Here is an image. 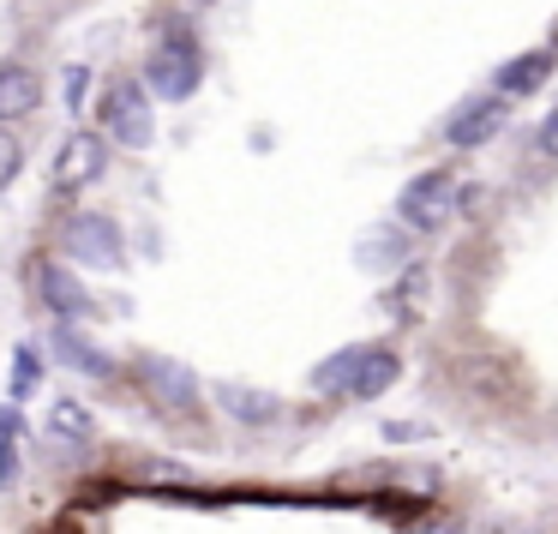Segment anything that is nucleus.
I'll return each instance as SVG.
<instances>
[{"instance_id":"16","label":"nucleus","mask_w":558,"mask_h":534,"mask_svg":"<svg viewBox=\"0 0 558 534\" xmlns=\"http://www.w3.org/2000/svg\"><path fill=\"white\" fill-rule=\"evenodd\" d=\"M19 438H25V421H19V409L7 402V409H0V493L19 486V469H25V462H19Z\"/></svg>"},{"instance_id":"10","label":"nucleus","mask_w":558,"mask_h":534,"mask_svg":"<svg viewBox=\"0 0 558 534\" xmlns=\"http://www.w3.org/2000/svg\"><path fill=\"white\" fill-rule=\"evenodd\" d=\"M210 397H217L222 414H229V421H241V426H277V421H282V402L270 397V390H253V385H234V378H222Z\"/></svg>"},{"instance_id":"1","label":"nucleus","mask_w":558,"mask_h":534,"mask_svg":"<svg viewBox=\"0 0 558 534\" xmlns=\"http://www.w3.org/2000/svg\"><path fill=\"white\" fill-rule=\"evenodd\" d=\"M145 85H150V97H162V102H186L205 85V54H198V37L186 31L181 13H169V25H162V43L145 61Z\"/></svg>"},{"instance_id":"19","label":"nucleus","mask_w":558,"mask_h":534,"mask_svg":"<svg viewBox=\"0 0 558 534\" xmlns=\"http://www.w3.org/2000/svg\"><path fill=\"white\" fill-rule=\"evenodd\" d=\"M19 174H25V145H19V138L7 133V126H0V193H7V186H13Z\"/></svg>"},{"instance_id":"8","label":"nucleus","mask_w":558,"mask_h":534,"mask_svg":"<svg viewBox=\"0 0 558 534\" xmlns=\"http://www.w3.org/2000/svg\"><path fill=\"white\" fill-rule=\"evenodd\" d=\"M505 121H510V102L505 97H474V102H462V109L450 114L445 138H450V145H462V150H474V145H486V138L505 133Z\"/></svg>"},{"instance_id":"12","label":"nucleus","mask_w":558,"mask_h":534,"mask_svg":"<svg viewBox=\"0 0 558 534\" xmlns=\"http://www.w3.org/2000/svg\"><path fill=\"white\" fill-rule=\"evenodd\" d=\"M397 354L390 349H378V342H366V354H361V366H354V378H349V390L342 397H354V402H373V397H385L390 385H397Z\"/></svg>"},{"instance_id":"15","label":"nucleus","mask_w":558,"mask_h":534,"mask_svg":"<svg viewBox=\"0 0 558 534\" xmlns=\"http://www.w3.org/2000/svg\"><path fill=\"white\" fill-rule=\"evenodd\" d=\"M402 258H409V241H402L397 229H373L361 241V270H378V277H385V270H397Z\"/></svg>"},{"instance_id":"2","label":"nucleus","mask_w":558,"mask_h":534,"mask_svg":"<svg viewBox=\"0 0 558 534\" xmlns=\"http://www.w3.org/2000/svg\"><path fill=\"white\" fill-rule=\"evenodd\" d=\"M61 253L78 258V265H90V270H121L126 265V229L109 210H78L61 229Z\"/></svg>"},{"instance_id":"13","label":"nucleus","mask_w":558,"mask_h":534,"mask_svg":"<svg viewBox=\"0 0 558 534\" xmlns=\"http://www.w3.org/2000/svg\"><path fill=\"white\" fill-rule=\"evenodd\" d=\"M49 438H61V445H90V438H97V414L78 397H54L49 402Z\"/></svg>"},{"instance_id":"5","label":"nucleus","mask_w":558,"mask_h":534,"mask_svg":"<svg viewBox=\"0 0 558 534\" xmlns=\"http://www.w3.org/2000/svg\"><path fill=\"white\" fill-rule=\"evenodd\" d=\"M457 205H462V181H457V169H426V174H414V181L402 186L397 217L409 222V229H438V222H445Z\"/></svg>"},{"instance_id":"7","label":"nucleus","mask_w":558,"mask_h":534,"mask_svg":"<svg viewBox=\"0 0 558 534\" xmlns=\"http://www.w3.org/2000/svg\"><path fill=\"white\" fill-rule=\"evenodd\" d=\"M37 301L49 306L54 325H78V318L97 313V294H90L85 282L61 265V258H43V265H37Z\"/></svg>"},{"instance_id":"14","label":"nucleus","mask_w":558,"mask_h":534,"mask_svg":"<svg viewBox=\"0 0 558 534\" xmlns=\"http://www.w3.org/2000/svg\"><path fill=\"white\" fill-rule=\"evenodd\" d=\"M546 73H553V54L546 49H534V54H517V61L498 73V97H529V90H541L546 85Z\"/></svg>"},{"instance_id":"18","label":"nucleus","mask_w":558,"mask_h":534,"mask_svg":"<svg viewBox=\"0 0 558 534\" xmlns=\"http://www.w3.org/2000/svg\"><path fill=\"white\" fill-rule=\"evenodd\" d=\"M37 378H43V349L37 342H19V354H13V402H25L31 390H37Z\"/></svg>"},{"instance_id":"17","label":"nucleus","mask_w":558,"mask_h":534,"mask_svg":"<svg viewBox=\"0 0 558 534\" xmlns=\"http://www.w3.org/2000/svg\"><path fill=\"white\" fill-rule=\"evenodd\" d=\"M361 354H366V342H354V349L330 354L325 366H313V390H330V397H342V390H349V378H354V366H361Z\"/></svg>"},{"instance_id":"4","label":"nucleus","mask_w":558,"mask_h":534,"mask_svg":"<svg viewBox=\"0 0 558 534\" xmlns=\"http://www.w3.org/2000/svg\"><path fill=\"white\" fill-rule=\"evenodd\" d=\"M133 378L145 385V397L157 402L162 414H198L205 409V390H198V378H193V366H181L174 354H133Z\"/></svg>"},{"instance_id":"20","label":"nucleus","mask_w":558,"mask_h":534,"mask_svg":"<svg viewBox=\"0 0 558 534\" xmlns=\"http://www.w3.org/2000/svg\"><path fill=\"white\" fill-rule=\"evenodd\" d=\"M85 85H90V73H85V66H73V73H66V102H73V109L85 102Z\"/></svg>"},{"instance_id":"3","label":"nucleus","mask_w":558,"mask_h":534,"mask_svg":"<svg viewBox=\"0 0 558 534\" xmlns=\"http://www.w3.org/2000/svg\"><path fill=\"white\" fill-rule=\"evenodd\" d=\"M97 114H102V138H114V145H126V150H145L150 138H157L150 90H145V85H133V78H114V85L102 90Z\"/></svg>"},{"instance_id":"9","label":"nucleus","mask_w":558,"mask_h":534,"mask_svg":"<svg viewBox=\"0 0 558 534\" xmlns=\"http://www.w3.org/2000/svg\"><path fill=\"white\" fill-rule=\"evenodd\" d=\"M49 354L61 366H73V373H85V378H109L114 373V354L97 349V342H90L78 325H54L49 330Z\"/></svg>"},{"instance_id":"21","label":"nucleus","mask_w":558,"mask_h":534,"mask_svg":"<svg viewBox=\"0 0 558 534\" xmlns=\"http://www.w3.org/2000/svg\"><path fill=\"white\" fill-rule=\"evenodd\" d=\"M541 150H546V157H558V114H546V121H541Z\"/></svg>"},{"instance_id":"6","label":"nucleus","mask_w":558,"mask_h":534,"mask_svg":"<svg viewBox=\"0 0 558 534\" xmlns=\"http://www.w3.org/2000/svg\"><path fill=\"white\" fill-rule=\"evenodd\" d=\"M102 174H109V138L102 133H73L61 150H54L49 186L61 198H73V193H85V186H97Z\"/></svg>"},{"instance_id":"11","label":"nucleus","mask_w":558,"mask_h":534,"mask_svg":"<svg viewBox=\"0 0 558 534\" xmlns=\"http://www.w3.org/2000/svg\"><path fill=\"white\" fill-rule=\"evenodd\" d=\"M43 109V78L31 73V66L7 61L0 66V126L7 121H25V114Z\"/></svg>"}]
</instances>
